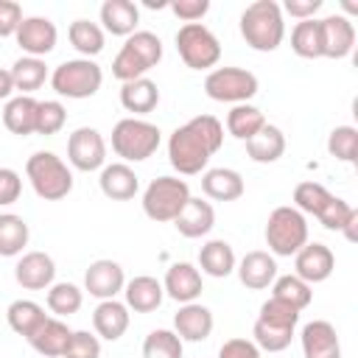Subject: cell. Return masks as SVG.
<instances>
[{"label": "cell", "instance_id": "19", "mask_svg": "<svg viewBox=\"0 0 358 358\" xmlns=\"http://www.w3.org/2000/svg\"><path fill=\"white\" fill-rule=\"evenodd\" d=\"M213 310L201 302H187V305H179V310L173 313V333L182 338V341H204L210 338L213 333Z\"/></svg>", "mask_w": 358, "mask_h": 358}, {"label": "cell", "instance_id": "26", "mask_svg": "<svg viewBox=\"0 0 358 358\" xmlns=\"http://www.w3.org/2000/svg\"><path fill=\"white\" fill-rule=\"evenodd\" d=\"M246 190L243 176L235 168H210L201 173V193L213 201H235Z\"/></svg>", "mask_w": 358, "mask_h": 358}, {"label": "cell", "instance_id": "39", "mask_svg": "<svg viewBox=\"0 0 358 358\" xmlns=\"http://www.w3.org/2000/svg\"><path fill=\"white\" fill-rule=\"evenodd\" d=\"M291 50L299 59H322V36H319V20H302L291 31Z\"/></svg>", "mask_w": 358, "mask_h": 358}, {"label": "cell", "instance_id": "15", "mask_svg": "<svg viewBox=\"0 0 358 358\" xmlns=\"http://www.w3.org/2000/svg\"><path fill=\"white\" fill-rule=\"evenodd\" d=\"M294 274L299 280H305L308 285H316V282H324L333 268H336V255L330 252V246L319 243V241H308L296 255H294Z\"/></svg>", "mask_w": 358, "mask_h": 358}, {"label": "cell", "instance_id": "27", "mask_svg": "<svg viewBox=\"0 0 358 358\" xmlns=\"http://www.w3.org/2000/svg\"><path fill=\"white\" fill-rule=\"evenodd\" d=\"M140 22V8L131 0H106L101 6V28L112 36H131Z\"/></svg>", "mask_w": 358, "mask_h": 358}, {"label": "cell", "instance_id": "36", "mask_svg": "<svg viewBox=\"0 0 358 358\" xmlns=\"http://www.w3.org/2000/svg\"><path fill=\"white\" fill-rule=\"evenodd\" d=\"M11 78H14V90H20V95H31L48 81V64H45V59H36V56H20L11 64Z\"/></svg>", "mask_w": 358, "mask_h": 358}, {"label": "cell", "instance_id": "10", "mask_svg": "<svg viewBox=\"0 0 358 358\" xmlns=\"http://www.w3.org/2000/svg\"><path fill=\"white\" fill-rule=\"evenodd\" d=\"M257 76L243 67H215L204 78V92L221 103H249L257 95Z\"/></svg>", "mask_w": 358, "mask_h": 358}, {"label": "cell", "instance_id": "52", "mask_svg": "<svg viewBox=\"0 0 358 358\" xmlns=\"http://www.w3.org/2000/svg\"><path fill=\"white\" fill-rule=\"evenodd\" d=\"M280 8L302 22V20H313L316 17V11L322 8V0H285Z\"/></svg>", "mask_w": 358, "mask_h": 358}, {"label": "cell", "instance_id": "28", "mask_svg": "<svg viewBox=\"0 0 358 358\" xmlns=\"http://www.w3.org/2000/svg\"><path fill=\"white\" fill-rule=\"evenodd\" d=\"M235 266H238L235 249L224 238H213L199 249V271L201 274L221 280V277H229L235 271Z\"/></svg>", "mask_w": 358, "mask_h": 358}, {"label": "cell", "instance_id": "7", "mask_svg": "<svg viewBox=\"0 0 358 358\" xmlns=\"http://www.w3.org/2000/svg\"><path fill=\"white\" fill-rule=\"evenodd\" d=\"M103 84V70L92 62V59H67L59 67H53L50 73V87L56 90V95L62 98H92Z\"/></svg>", "mask_w": 358, "mask_h": 358}, {"label": "cell", "instance_id": "5", "mask_svg": "<svg viewBox=\"0 0 358 358\" xmlns=\"http://www.w3.org/2000/svg\"><path fill=\"white\" fill-rule=\"evenodd\" d=\"M263 235H266L268 255H274V257H294L308 243V221H305V215L296 207L282 204V207L271 210Z\"/></svg>", "mask_w": 358, "mask_h": 358}, {"label": "cell", "instance_id": "17", "mask_svg": "<svg viewBox=\"0 0 358 358\" xmlns=\"http://www.w3.org/2000/svg\"><path fill=\"white\" fill-rule=\"evenodd\" d=\"M162 291L165 296H171L173 302L179 305H187V302H196L199 294L204 291V282H201V271L199 266L193 263H173L168 271H165V280H162Z\"/></svg>", "mask_w": 358, "mask_h": 358}, {"label": "cell", "instance_id": "8", "mask_svg": "<svg viewBox=\"0 0 358 358\" xmlns=\"http://www.w3.org/2000/svg\"><path fill=\"white\" fill-rule=\"evenodd\" d=\"M190 201V187L179 176H157L143 190V213L151 221H173Z\"/></svg>", "mask_w": 358, "mask_h": 358}, {"label": "cell", "instance_id": "18", "mask_svg": "<svg viewBox=\"0 0 358 358\" xmlns=\"http://www.w3.org/2000/svg\"><path fill=\"white\" fill-rule=\"evenodd\" d=\"M305 358H341V341L327 319H313L299 333Z\"/></svg>", "mask_w": 358, "mask_h": 358}, {"label": "cell", "instance_id": "4", "mask_svg": "<svg viewBox=\"0 0 358 358\" xmlns=\"http://www.w3.org/2000/svg\"><path fill=\"white\" fill-rule=\"evenodd\" d=\"M25 176L34 193L45 201H59L73 190V171L53 151H36L25 162Z\"/></svg>", "mask_w": 358, "mask_h": 358}, {"label": "cell", "instance_id": "44", "mask_svg": "<svg viewBox=\"0 0 358 358\" xmlns=\"http://www.w3.org/2000/svg\"><path fill=\"white\" fill-rule=\"evenodd\" d=\"M316 218H319V224H322L324 229L341 232L352 218H358V210H355L350 201H344V199H338V196H330L327 204L322 207V213H319Z\"/></svg>", "mask_w": 358, "mask_h": 358}, {"label": "cell", "instance_id": "25", "mask_svg": "<svg viewBox=\"0 0 358 358\" xmlns=\"http://www.w3.org/2000/svg\"><path fill=\"white\" fill-rule=\"evenodd\" d=\"M70 336H73V330H70L59 316H48V319L28 336V344H31L39 355H45V358H62V355H64V347H67V341H70Z\"/></svg>", "mask_w": 358, "mask_h": 358}, {"label": "cell", "instance_id": "13", "mask_svg": "<svg viewBox=\"0 0 358 358\" xmlns=\"http://www.w3.org/2000/svg\"><path fill=\"white\" fill-rule=\"evenodd\" d=\"M322 56L324 59H347L355 48V25L344 14H330L319 20Z\"/></svg>", "mask_w": 358, "mask_h": 358}, {"label": "cell", "instance_id": "32", "mask_svg": "<svg viewBox=\"0 0 358 358\" xmlns=\"http://www.w3.org/2000/svg\"><path fill=\"white\" fill-rule=\"evenodd\" d=\"M45 319H48L45 308H42L39 302H34V299H14V302L6 308V322H8V327H11L17 336H22V338H28Z\"/></svg>", "mask_w": 358, "mask_h": 358}, {"label": "cell", "instance_id": "38", "mask_svg": "<svg viewBox=\"0 0 358 358\" xmlns=\"http://www.w3.org/2000/svg\"><path fill=\"white\" fill-rule=\"evenodd\" d=\"M45 302H48V310L50 313H56V316H73L84 305V291L76 282H53L48 288Z\"/></svg>", "mask_w": 358, "mask_h": 358}, {"label": "cell", "instance_id": "42", "mask_svg": "<svg viewBox=\"0 0 358 358\" xmlns=\"http://www.w3.org/2000/svg\"><path fill=\"white\" fill-rule=\"evenodd\" d=\"M291 338H294V330L268 324L263 319H257L252 327V341L257 344V350H266V352H282L291 344Z\"/></svg>", "mask_w": 358, "mask_h": 358}, {"label": "cell", "instance_id": "14", "mask_svg": "<svg viewBox=\"0 0 358 358\" xmlns=\"http://www.w3.org/2000/svg\"><path fill=\"white\" fill-rule=\"evenodd\" d=\"M14 39H17V45L22 48L25 56H36V59H42V56H48V53L56 48L59 31H56L53 20L36 14V17H25V20L20 22Z\"/></svg>", "mask_w": 358, "mask_h": 358}, {"label": "cell", "instance_id": "9", "mask_svg": "<svg viewBox=\"0 0 358 358\" xmlns=\"http://www.w3.org/2000/svg\"><path fill=\"white\" fill-rule=\"evenodd\" d=\"M176 50L190 70H210L221 59L218 36L201 22H185L176 31Z\"/></svg>", "mask_w": 358, "mask_h": 358}, {"label": "cell", "instance_id": "2", "mask_svg": "<svg viewBox=\"0 0 358 358\" xmlns=\"http://www.w3.org/2000/svg\"><path fill=\"white\" fill-rule=\"evenodd\" d=\"M241 36L252 50L271 53L285 39V17L277 0H255L241 11Z\"/></svg>", "mask_w": 358, "mask_h": 358}, {"label": "cell", "instance_id": "48", "mask_svg": "<svg viewBox=\"0 0 358 358\" xmlns=\"http://www.w3.org/2000/svg\"><path fill=\"white\" fill-rule=\"evenodd\" d=\"M168 8L182 20V22H199L210 11V0H171Z\"/></svg>", "mask_w": 358, "mask_h": 358}, {"label": "cell", "instance_id": "47", "mask_svg": "<svg viewBox=\"0 0 358 358\" xmlns=\"http://www.w3.org/2000/svg\"><path fill=\"white\" fill-rule=\"evenodd\" d=\"M62 358H101V338L90 330H73Z\"/></svg>", "mask_w": 358, "mask_h": 358}, {"label": "cell", "instance_id": "1", "mask_svg": "<svg viewBox=\"0 0 358 358\" xmlns=\"http://www.w3.org/2000/svg\"><path fill=\"white\" fill-rule=\"evenodd\" d=\"M224 145V126L213 115H196L176 126L168 137V159L176 173L196 176L207 168L210 157Z\"/></svg>", "mask_w": 358, "mask_h": 358}, {"label": "cell", "instance_id": "40", "mask_svg": "<svg viewBox=\"0 0 358 358\" xmlns=\"http://www.w3.org/2000/svg\"><path fill=\"white\" fill-rule=\"evenodd\" d=\"M182 344L185 341L173 330L157 327L143 341V358H182Z\"/></svg>", "mask_w": 358, "mask_h": 358}, {"label": "cell", "instance_id": "33", "mask_svg": "<svg viewBox=\"0 0 358 358\" xmlns=\"http://www.w3.org/2000/svg\"><path fill=\"white\" fill-rule=\"evenodd\" d=\"M31 229L22 215L17 213H0V257H17L28 246Z\"/></svg>", "mask_w": 358, "mask_h": 358}, {"label": "cell", "instance_id": "45", "mask_svg": "<svg viewBox=\"0 0 358 358\" xmlns=\"http://www.w3.org/2000/svg\"><path fill=\"white\" fill-rule=\"evenodd\" d=\"M64 123H67V109H64L62 101H39L34 134H45V137L59 134L64 129Z\"/></svg>", "mask_w": 358, "mask_h": 358}, {"label": "cell", "instance_id": "51", "mask_svg": "<svg viewBox=\"0 0 358 358\" xmlns=\"http://www.w3.org/2000/svg\"><path fill=\"white\" fill-rule=\"evenodd\" d=\"M218 358H260V350L252 338H227L218 347Z\"/></svg>", "mask_w": 358, "mask_h": 358}, {"label": "cell", "instance_id": "31", "mask_svg": "<svg viewBox=\"0 0 358 358\" xmlns=\"http://www.w3.org/2000/svg\"><path fill=\"white\" fill-rule=\"evenodd\" d=\"M246 154H249L252 162H260V165L277 162L285 154V134H282V129L266 123L252 140H246Z\"/></svg>", "mask_w": 358, "mask_h": 358}, {"label": "cell", "instance_id": "24", "mask_svg": "<svg viewBox=\"0 0 358 358\" xmlns=\"http://www.w3.org/2000/svg\"><path fill=\"white\" fill-rule=\"evenodd\" d=\"M129 322H131L129 308H126V302H117V299H103L92 310L95 336L98 338H106V341H117L129 330Z\"/></svg>", "mask_w": 358, "mask_h": 358}, {"label": "cell", "instance_id": "30", "mask_svg": "<svg viewBox=\"0 0 358 358\" xmlns=\"http://www.w3.org/2000/svg\"><path fill=\"white\" fill-rule=\"evenodd\" d=\"M159 103V87L151 78H134L120 87V106L131 115H148Z\"/></svg>", "mask_w": 358, "mask_h": 358}, {"label": "cell", "instance_id": "43", "mask_svg": "<svg viewBox=\"0 0 358 358\" xmlns=\"http://www.w3.org/2000/svg\"><path fill=\"white\" fill-rule=\"evenodd\" d=\"M327 151H330V157L352 165L358 159V129L355 126H336L327 134Z\"/></svg>", "mask_w": 358, "mask_h": 358}, {"label": "cell", "instance_id": "53", "mask_svg": "<svg viewBox=\"0 0 358 358\" xmlns=\"http://www.w3.org/2000/svg\"><path fill=\"white\" fill-rule=\"evenodd\" d=\"M14 92V78H11V70H3L0 67V101H8Z\"/></svg>", "mask_w": 358, "mask_h": 358}, {"label": "cell", "instance_id": "50", "mask_svg": "<svg viewBox=\"0 0 358 358\" xmlns=\"http://www.w3.org/2000/svg\"><path fill=\"white\" fill-rule=\"evenodd\" d=\"M22 193V179L14 168H0V207H8L20 199Z\"/></svg>", "mask_w": 358, "mask_h": 358}, {"label": "cell", "instance_id": "23", "mask_svg": "<svg viewBox=\"0 0 358 358\" xmlns=\"http://www.w3.org/2000/svg\"><path fill=\"white\" fill-rule=\"evenodd\" d=\"M173 227L182 238H204L215 227V210H213L210 201H204L199 196H190L185 210L173 218Z\"/></svg>", "mask_w": 358, "mask_h": 358}, {"label": "cell", "instance_id": "6", "mask_svg": "<svg viewBox=\"0 0 358 358\" xmlns=\"http://www.w3.org/2000/svg\"><path fill=\"white\" fill-rule=\"evenodd\" d=\"M162 143V131L140 117H123L112 129V151L129 165V162H143L157 154Z\"/></svg>", "mask_w": 358, "mask_h": 358}, {"label": "cell", "instance_id": "34", "mask_svg": "<svg viewBox=\"0 0 358 358\" xmlns=\"http://www.w3.org/2000/svg\"><path fill=\"white\" fill-rule=\"evenodd\" d=\"M266 126V115L252 106V103H235L229 112H227V131L235 137V140H252L260 129Z\"/></svg>", "mask_w": 358, "mask_h": 358}, {"label": "cell", "instance_id": "37", "mask_svg": "<svg viewBox=\"0 0 358 358\" xmlns=\"http://www.w3.org/2000/svg\"><path fill=\"white\" fill-rule=\"evenodd\" d=\"M271 296L274 299H282V302H288L291 308H296L299 313L310 305V299H313V291H310V285L305 282V280H299L296 274H277V280L271 282Z\"/></svg>", "mask_w": 358, "mask_h": 358}, {"label": "cell", "instance_id": "35", "mask_svg": "<svg viewBox=\"0 0 358 358\" xmlns=\"http://www.w3.org/2000/svg\"><path fill=\"white\" fill-rule=\"evenodd\" d=\"M67 36H70V45L81 53V59H92L103 50V42H106V34L98 22H90V20H73L70 28H67Z\"/></svg>", "mask_w": 358, "mask_h": 358}, {"label": "cell", "instance_id": "29", "mask_svg": "<svg viewBox=\"0 0 358 358\" xmlns=\"http://www.w3.org/2000/svg\"><path fill=\"white\" fill-rule=\"evenodd\" d=\"M36 106H39V101L34 95L8 98L6 106H3V126L11 134H20V137L34 134V129H36Z\"/></svg>", "mask_w": 358, "mask_h": 358}, {"label": "cell", "instance_id": "46", "mask_svg": "<svg viewBox=\"0 0 358 358\" xmlns=\"http://www.w3.org/2000/svg\"><path fill=\"white\" fill-rule=\"evenodd\" d=\"M257 319H263V322H268V324H277V327H288V330H296V322H299V310L296 308H291L288 302H282V299H274V296H268L263 305H260V313H257Z\"/></svg>", "mask_w": 358, "mask_h": 358}, {"label": "cell", "instance_id": "3", "mask_svg": "<svg viewBox=\"0 0 358 358\" xmlns=\"http://www.w3.org/2000/svg\"><path fill=\"white\" fill-rule=\"evenodd\" d=\"M159 62H162V39L151 31H134L120 45L112 62V76L123 84L134 78H145V73L157 67Z\"/></svg>", "mask_w": 358, "mask_h": 358}, {"label": "cell", "instance_id": "41", "mask_svg": "<svg viewBox=\"0 0 358 358\" xmlns=\"http://www.w3.org/2000/svg\"><path fill=\"white\" fill-rule=\"evenodd\" d=\"M330 196L333 193L319 182H299L294 187V204L291 207H296L302 215H319Z\"/></svg>", "mask_w": 358, "mask_h": 358}, {"label": "cell", "instance_id": "20", "mask_svg": "<svg viewBox=\"0 0 358 358\" xmlns=\"http://www.w3.org/2000/svg\"><path fill=\"white\" fill-rule=\"evenodd\" d=\"M235 271H238L241 285H246L249 291H263L277 280V260H274V255L255 249L238 260Z\"/></svg>", "mask_w": 358, "mask_h": 358}, {"label": "cell", "instance_id": "22", "mask_svg": "<svg viewBox=\"0 0 358 358\" xmlns=\"http://www.w3.org/2000/svg\"><path fill=\"white\" fill-rule=\"evenodd\" d=\"M123 296H126V308L134 310V313H154L162 299H165V291H162V282L151 274H137L131 277L126 285H123Z\"/></svg>", "mask_w": 358, "mask_h": 358}, {"label": "cell", "instance_id": "21", "mask_svg": "<svg viewBox=\"0 0 358 358\" xmlns=\"http://www.w3.org/2000/svg\"><path fill=\"white\" fill-rule=\"evenodd\" d=\"M98 185H101V193L106 199H112V201H129L140 190V176L126 162H109V165L101 168Z\"/></svg>", "mask_w": 358, "mask_h": 358}, {"label": "cell", "instance_id": "12", "mask_svg": "<svg viewBox=\"0 0 358 358\" xmlns=\"http://www.w3.org/2000/svg\"><path fill=\"white\" fill-rule=\"evenodd\" d=\"M126 285V274H123V266L117 260H109V257H101V260H92L84 271V291H90V296L95 299H115Z\"/></svg>", "mask_w": 358, "mask_h": 358}, {"label": "cell", "instance_id": "49", "mask_svg": "<svg viewBox=\"0 0 358 358\" xmlns=\"http://www.w3.org/2000/svg\"><path fill=\"white\" fill-rule=\"evenodd\" d=\"M22 20H25V14H22V6H20V3H14V0H0V36H3V39H6V36H14Z\"/></svg>", "mask_w": 358, "mask_h": 358}, {"label": "cell", "instance_id": "11", "mask_svg": "<svg viewBox=\"0 0 358 358\" xmlns=\"http://www.w3.org/2000/svg\"><path fill=\"white\" fill-rule=\"evenodd\" d=\"M67 162L76 171H101L106 165V140L92 126H78L67 137Z\"/></svg>", "mask_w": 358, "mask_h": 358}, {"label": "cell", "instance_id": "16", "mask_svg": "<svg viewBox=\"0 0 358 358\" xmlns=\"http://www.w3.org/2000/svg\"><path fill=\"white\" fill-rule=\"evenodd\" d=\"M14 280L25 291H48L56 282V263L48 252H25L14 266Z\"/></svg>", "mask_w": 358, "mask_h": 358}]
</instances>
